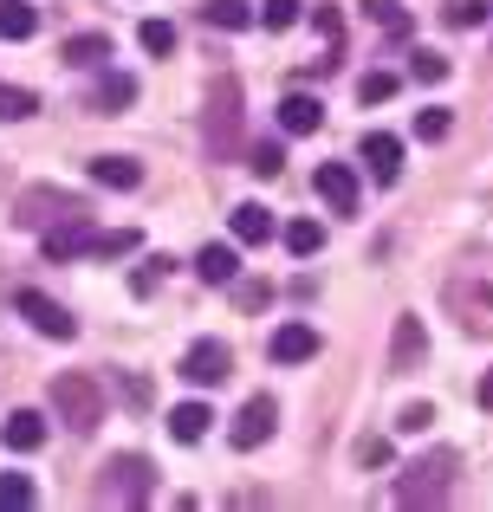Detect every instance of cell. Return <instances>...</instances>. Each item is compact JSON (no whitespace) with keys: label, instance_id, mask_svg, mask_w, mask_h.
Returning a JSON list of instances; mask_svg holds the SVG:
<instances>
[{"label":"cell","instance_id":"2e32d148","mask_svg":"<svg viewBox=\"0 0 493 512\" xmlns=\"http://www.w3.org/2000/svg\"><path fill=\"white\" fill-rule=\"evenodd\" d=\"M228 227H234V240H241V247H266V240L279 234V227H273V208H260V201H241V208L228 214Z\"/></svg>","mask_w":493,"mask_h":512},{"label":"cell","instance_id":"f35d334b","mask_svg":"<svg viewBox=\"0 0 493 512\" xmlns=\"http://www.w3.org/2000/svg\"><path fill=\"white\" fill-rule=\"evenodd\" d=\"M357 461H364V467H383V461H390V441H383V435H364V441H357Z\"/></svg>","mask_w":493,"mask_h":512},{"label":"cell","instance_id":"8fae6325","mask_svg":"<svg viewBox=\"0 0 493 512\" xmlns=\"http://www.w3.org/2000/svg\"><path fill=\"white\" fill-rule=\"evenodd\" d=\"M422 357H429V331H422L416 312H403V318H396V331H390V376H409Z\"/></svg>","mask_w":493,"mask_h":512},{"label":"cell","instance_id":"4316f807","mask_svg":"<svg viewBox=\"0 0 493 512\" xmlns=\"http://www.w3.org/2000/svg\"><path fill=\"white\" fill-rule=\"evenodd\" d=\"M26 506H39V487L26 474H0V512H26Z\"/></svg>","mask_w":493,"mask_h":512},{"label":"cell","instance_id":"e0dca14e","mask_svg":"<svg viewBox=\"0 0 493 512\" xmlns=\"http://www.w3.org/2000/svg\"><path fill=\"white\" fill-rule=\"evenodd\" d=\"M0 441H7L13 454H33L39 441H46V415H39V409H13L7 428H0Z\"/></svg>","mask_w":493,"mask_h":512},{"label":"cell","instance_id":"4dcf8cb0","mask_svg":"<svg viewBox=\"0 0 493 512\" xmlns=\"http://www.w3.org/2000/svg\"><path fill=\"white\" fill-rule=\"evenodd\" d=\"M137 39H143V52H156V59H169V52H176V26H169V20H143Z\"/></svg>","mask_w":493,"mask_h":512},{"label":"cell","instance_id":"44dd1931","mask_svg":"<svg viewBox=\"0 0 493 512\" xmlns=\"http://www.w3.org/2000/svg\"><path fill=\"white\" fill-rule=\"evenodd\" d=\"M234 273H241L234 247H202L195 253V279H202V286H234Z\"/></svg>","mask_w":493,"mask_h":512},{"label":"cell","instance_id":"30bf717a","mask_svg":"<svg viewBox=\"0 0 493 512\" xmlns=\"http://www.w3.org/2000/svg\"><path fill=\"white\" fill-rule=\"evenodd\" d=\"M448 305L461 312V331L493 338V286H481V279H455V286H448Z\"/></svg>","mask_w":493,"mask_h":512},{"label":"cell","instance_id":"5bb4252c","mask_svg":"<svg viewBox=\"0 0 493 512\" xmlns=\"http://www.w3.org/2000/svg\"><path fill=\"white\" fill-rule=\"evenodd\" d=\"M266 350H273V363H312L318 357V331L292 318V325H279L273 338H266Z\"/></svg>","mask_w":493,"mask_h":512},{"label":"cell","instance_id":"d4e9b609","mask_svg":"<svg viewBox=\"0 0 493 512\" xmlns=\"http://www.w3.org/2000/svg\"><path fill=\"white\" fill-rule=\"evenodd\" d=\"M39 33V13L26 0H0V39H33Z\"/></svg>","mask_w":493,"mask_h":512},{"label":"cell","instance_id":"f1b7e54d","mask_svg":"<svg viewBox=\"0 0 493 512\" xmlns=\"http://www.w3.org/2000/svg\"><path fill=\"white\" fill-rule=\"evenodd\" d=\"M364 13H370V20H377L390 39H409V13L396 7V0H364Z\"/></svg>","mask_w":493,"mask_h":512},{"label":"cell","instance_id":"e575fe53","mask_svg":"<svg viewBox=\"0 0 493 512\" xmlns=\"http://www.w3.org/2000/svg\"><path fill=\"white\" fill-rule=\"evenodd\" d=\"M312 26L325 33V52H331V65H338V39H344V26H338V7H318V13H312Z\"/></svg>","mask_w":493,"mask_h":512},{"label":"cell","instance_id":"3957f363","mask_svg":"<svg viewBox=\"0 0 493 512\" xmlns=\"http://www.w3.org/2000/svg\"><path fill=\"white\" fill-rule=\"evenodd\" d=\"M52 415H59L72 435H91L104 422V383L91 370H59L52 376Z\"/></svg>","mask_w":493,"mask_h":512},{"label":"cell","instance_id":"484cf974","mask_svg":"<svg viewBox=\"0 0 493 512\" xmlns=\"http://www.w3.org/2000/svg\"><path fill=\"white\" fill-rule=\"evenodd\" d=\"M442 26H448V33H474V26H487V0H448Z\"/></svg>","mask_w":493,"mask_h":512},{"label":"cell","instance_id":"9a60e30c","mask_svg":"<svg viewBox=\"0 0 493 512\" xmlns=\"http://www.w3.org/2000/svg\"><path fill=\"white\" fill-rule=\"evenodd\" d=\"M364 163L377 182H396L403 175V137H390V130H370L364 137Z\"/></svg>","mask_w":493,"mask_h":512},{"label":"cell","instance_id":"277c9868","mask_svg":"<svg viewBox=\"0 0 493 512\" xmlns=\"http://www.w3.org/2000/svg\"><path fill=\"white\" fill-rule=\"evenodd\" d=\"M150 493H156V467L143 461V454H111L104 461V474H98V500L104 506H150Z\"/></svg>","mask_w":493,"mask_h":512},{"label":"cell","instance_id":"f546056e","mask_svg":"<svg viewBox=\"0 0 493 512\" xmlns=\"http://www.w3.org/2000/svg\"><path fill=\"white\" fill-rule=\"evenodd\" d=\"M448 130H455V111H448V104H429V111H416V137H422V143H442Z\"/></svg>","mask_w":493,"mask_h":512},{"label":"cell","instance_id":"d6986e66","mask_svg":"<svg viewBox=\"0 0 493 512\" xmlns=\"http://www.w3.org/2000/svg\"><path fill=\"white\" fill-rule=\"evenodd\" d=\"M318 124H325V104L305 98V91H292V98L279 104V130H292V137H312Z\"/></svg>","mask_w":493,"mask_h":512},{"label":"cell","instance_id":"5b68a950","mask_svg":"<svg viewBox=\"0 0 493 512\" xmlns=\"http://www.w3.org/2000/svg\"><path fill=\"white\" fill-rule=\"evenodd\" d=\"M72 214H85V195H72V188H52V182L26 188V195L13 201V221H20V227H33V234H46V227L72 221Z\"/></svg>","mask_w":493,"mask_h":512},{"label":"cell","instance_id":"ba28073f","mask_svg":"<svg viewBox=\"0 0 493 512\" xmlns=\"http://www.w3.org/2000/svg\"><path fill=\"white\" fill-rule=\"evenodd\" d=\"M273 428H279V402H273V396H247L241 415H234V428H228V441H234L241 454H253L260 441H273Z\"/></svg>","mask_w":493,"mask_h":512},{"label":"cell","instance_id":"d590c367","mask_svg":"<svg viewBox=\"0 0 493 512\" xmlns=\"http://www.w3.org/2000/svg\"><path fill=\"white\" fill-rule=\"evenodd\" d=\"M299 20V0H266V13H260V26H273V33H286V26Z\"/></svg>","mask_w":493,"mask_h":512},{"label":"cell","instance_id":"4fadbf2b","mask_svg":"<svg viewBox=\"0 0 493 512\" xmlns=\"http://www.w3.org/2000/svg\"><path fill=\"white\" fill-rule=\"evenodd\" d=\"M130 104H137V78L104 65V78L91 85V111H98V117H117V111H130Z\"/></svg>","mask_w":493,"mask_h":512},{"label":"cell","instance_id":"ffe728a7","mask_svg":"<svg viewBox=\"0 0 493 512\" xmlns=\"http://www.w3.org/2000/svg\"><path fill=\"white\" fill-rule=\"evenodd\" d=\"M104 59H111V33H72L65 39V65H78V72H104Z\"/></svg>","mask_w":493,"mask_h":512},{"label":"cell","instance_id":"d6a6232c","mask_svg":"<svg viewBox=\"0 0 493 512\" xmlns=\"http://www.w3.org/2000/svg\"><path fill=\"white\" fill-rule=\"evenodd\" d=\"M390 98H396L390 72H364V78H357V104H390Z\"/></svg>","mask_w":493,"mask_h":512},{"label":"cell","instance_id":"603a6c76","mask_svg":"<svg viewBox=\"0 0 493 512\" xmlns=\"http://www.w3.org/2000/svg\"><path fill=\"white\" fill-rule=\"evenodd\" d=\"M202 20H208V26H221V33H247V26L260 20V13H253L247 0H208V7H202Z\"/></svg>","mask_w":493,"mask_h":512},{"label":"cell","instance_id":"83f0119b","mask_svg":"<svg viewBox=\"0 0 493 512\" xmlns=\"http://www.w3.org/2000/svg\"><path fill=\"white\" fill-rule=\"evenodd\" d=\"M318 247H325V227H318V221H292L286 227V253H292V260H312Z\"/></svg>","mask_w":493,"mask_h":512},{"label":"cell","instance_id":"836d02e7","mask_svg":"<svg viewBox=\"0 0 493 512\" xmlns=\"http://www.w3.org/2000/svg\"><path fill=\"white\" fill-rule=\"evenodd\" d=\"M409 72H416L422 85H442V78H448V59H442V52H416V59H409Z\"/></svg>","mask_w":493,"mask_h":512},{"label":"cell","instance_id":"6da1fadb","mask_svg":"<svg viewBox=\"0 0 493 512\" xmlns=\"http://www.w3.org/2000/svg\"><path fill=\"white\" fill-rule=\"evenodd\" d=\"M202 150L208 163H234L247 150V91L234 72H221L202 98Z\"/></svg>","mask_w":493,"mask_h":512},{"label":"cell","instance_id":"8992f818","mask_svg":"<svg viewBox=\"0 0 493 512\" xmlns=\"http://www.w3.org/2000/svg\"><path fill=\"white\" fill-rule=\"evenodd\" d=\"M176 376H182V383H195V389H215V383H228V376H234V350L221 344V338H195L189 350H182Z\"/></svg>","mask_w":493,"mask_h":512},{"label":"cell","instance_id":"1f68e13d","mask_svg":"<svg viewBox=\"0 0 493 512\" xmlns=\"http://www.w3.org/2000/svg\"><path fill=\"white\" fill-rule=\"evenodd\" d=\"M247 169L260 175V182H273V175L286 169V150H279V143H253V150H247Z\"/></svg>","mask_w":493,"mask_h":512},{"label":"cell","instance_id":"7402d4cb","mask_svg":"<svg viewBox=\"0 0 493 512\" xmlns=\"http://www.w3.org/2000/svg\"><path fill=\"white\" fill-rule=\"evenodd\" d=\"M208 422H215V415H208V402H176V409H169V435H176L182 448H189V441H202Z\"/></svg>","mask_w":493,"mask_h":512},{"label":"cell","instance_id":"ac0fdd59","mask_svg":"<svg viewBox=\"0 0 493 512\" xmlns=\"http://www.w3.org/2000/svg\"><path fill=\"white\" fill-rule=\"evenodd\" d=\"M91 182L98 188H143V169H137V156H91Z\"/></svg>","mask_w":493,"mask_h":512},{"label":"cell","instance_id":"7c38bea8","mask_svg":"<svg viewBox=\"0 0 493 512\" xmlns=\"http://www.w3.org/2000/svg\"><path fill=\"white\" fill-rule=\"evenodd\" d=\"M312 188L325 195L331 214H357V169H351V163H318Z\"/></svg>","mask_w":493,"mask_h":512},{"label":"cell","instance_id":"cb8c5ba5","mask_svg":"<svg viewBox=\"0 0 493 512\" xmlns=\"http://www.w3.org/2000/svg\"><path fill=\"white\" fill-rule=\"evenodd\" d=\"M39 111V98L26 85H13V78H0V124H26V117Z\"/></svg>","mask_w":493,"mask_h":512},{"label":"cell","instance_id":"52a82bcc","mask_svg":"<svg viewBox=\"0 0 493 512\" xmlns=\"http://www.w3.org/2000/svg\"><path fill=\"white\" fill-rule=\"evenodd\" d=\"M13 312H20L26 325L39 331V338H59V344H72V338H78V318L65 312L59 299H46V292H33V286H26L20 299H13Z\"/></svg>","mask_w":493,"mask_h":512},{"label":"cell","instance_id":"9c48e42d","mask_svg":"<svg viewBox=\"0 0 493 512\" xmlns=\"http://www.w3.org/2000/svg\"><path fill=\"white\" fill-rule=\"evenodd\" d=\"M98 240H104V227H91V221H59V227H46V260L52 266H65V260H98Z\"/></svg>","mask_w":493,"mask_h":512},{"label":"cell","instance_id":"8d00e7d4","mask_svg":"<svg viewBox=\"0 0 493 512\" xmlns=\"http://www.w3.org/2000/svg\"><path fill=\"white\" fill-rule=\"evenodd\" d=\"M163 273H169V260H163V253H156V260H150V266H143V273H137V279H130V292H137V299H150V292H156V286H163Z\"/></svg>","mask_w":493,"mask_h":512},{"label":"cell","instance_id":"74e56055","mask_svg":"<svg viewBox=\"0 0 493 512\" xmlns=\"http://www.w3.org/2000/svg\"><path fill=\"white\" fill-rule=\"evenodd\" d=\"M429 422H435V409H429V402H409V409L396 415V428H403V435H422Z\"/></svg>","mask_w":493,"mask_h":512},{"label":"cell","instance_id":"ab89813d","mask_svg":"<svg viewBox=\"0 0 493 512\" xmlns=\"http://www.w3.org/2000/svg\"><path fill=\"white\" fill-rule=\"evenodd\" d=\"M474 402H481V409H487V415H493V370H487V376H481V383H474Z\"/></svg>","mask_w":493,"mask_h":512},{"label":"cell","instance_id":"7a4b0ae2","mask_svg":"<svg viewBox=\"0 0 493 512\" xmlns=\"http://www.w3.org/2000/svg\"><path fill=\"white\" fill-rule=\"evenodd\" d=\"M455 480H461V454L455 448H429L396 474V506H448L455 500Z\"/></svg>","mask_w":493,"mask_h":512}]
</instances>
